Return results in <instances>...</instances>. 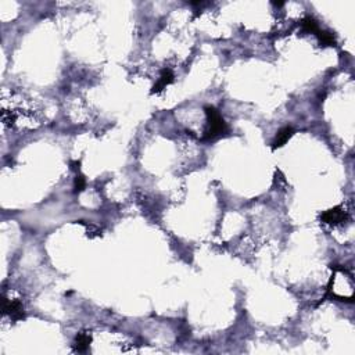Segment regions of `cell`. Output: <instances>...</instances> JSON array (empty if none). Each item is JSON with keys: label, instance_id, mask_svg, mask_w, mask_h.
I'll return each instance as SVG.
<instances>
[{"label": "cell", "instance_id": "cell-1", "mask_svg": "<svg viewBox=\"0 0 355 355\" xmlns=\"http://www.w3.org/2000/svg\"><path fill=\"white\" fill-rule=\"evenodd\" d=\"M204 111H205L207 122H208V128L205 131L204 139L214 140V139L219 138V136H224L225 133L228 132V125L225 122L224 117L221 116V113L215 107H212V106L204 107Z\"/></svg>", "mask_w": 355, "mask_h": 355}, {"label": "cell", "instance_id": "cell-2", "mask_svg": "<svg viewBox=\"0 0 355 355\" xmlns=\"http://www.w3.org/2000/svg\"><path fill=\"white\" fill-rule=\"evenodd\" d=\"M320 219H322V222H325L327 225H340L347 221L348 215L341 207H333L330 210L322 212Z\"/></svg>", "mask_w": 355, "mask_h": 355}, {"label": "cell", "instance_id": "cell-3", "mask_svg": "<svg viewBox=\"0 0 355 355\" xmlns=\"http://www.w3.org/2000/svg\"><path fill=\"white\" fill-rule=\"evenodd\" d=\"M4 314H7L13 320H21L25 318L24 307H22L21 301H18V300L4 301Z\"/></svg>", "mask_w": 355, "mask_h": 355}, {"label": "cell", "instance_id": "cell-4", "mask_svg": "<svg viewBox=\"0 0 355 355\" xmlns=\"http://www.w3.org/2000/svg\"><path fill=\"white\" fill-rule=\"evenodd\" d=\"M174 73L169 70V68H164L161 74H159V78L158 80L154 83V86L152 87V94H156V93H159V92H162L168 85H171L172 82H174Z\"/></svg>", "mask_w": 355, "mask_h": 355}, {"label": "cell", "instance_id": "cell-5", "mask_svg": "<svg viewBox=\"0 0 355 355\" xmlns=\"http://www.w3.org/2000/svg\"><path fill=\"white\" fill-rule=\"evenodd\" d=\"M293 135H294V129H293L291 126H283V128H280V129L277 131V133H276L274 142H272V149L276 150V149L284 146L289 142V139L291 138Z\"/></svg>", "mask_w": 355, "mask_h": 355}, {"label": "cell", "instance_id": "cell-6", "mask_svg": "<svg viewBox=\"0 0 355 355\" xmlns=\"http://www.w3.org/2000/svg\"><path fill=\"white\" fill-rule=\"evenodd\" d=\"M90 343H92V336L87 333V332H80L77 334L75 341H74V350L77 353H85L87 351V348L90 347Z\"/></svg>", "mask_w": 355, "mask_h": 355}, {"label": "cell", "instance_id": "cell-7", "mask_svg": "<svg viewBox=\"0 0 355 355\" xmlns=\"http://www.w3.org/2000/svg\"><path fill=\"white\" fill-rule=\"evenodd\" d=\"M301 28L304 29L305 32H311V34H318L319 32V27H318V21L308 15V17H304L301 20Z\"/></svg>", "mask_w": 355, "mask_h": 355}, {"label": "cell", "instance_id": "cell-8", "mask_svg": "<svg viewBox=\"0 0 355 355\" xmlns=\"http://www.w3.org/2000/svg\"><path fill=\"white\" fill-rule=\"evenodd\" d=\"M319 38V42L322 46H334L336 43V39H334V35L332 32H327V31H320L316 34Z\"/></svg>", "mask_w": 355, "mask_h": 355}, {"label": "cell", "instance_id": "cell-9", "mask_svg": "<svg viewBox=\"0 0 355 355\" xmlns=\"http://www.w3.org/2000/svg\"><path fill=\"white\" fill-rule=\"evenodd\" d=\"M86 188V179H85V176L82 174H77L75 176V181H74V192L75 193H80V192H83Z\"/></svg>", "mask_w": 355, "mask_h": 355}, {"label": "cell", "instance_id": "cell-10", "mask_svg": "<svg viewBox=\"0 0 355 355\" xmlns=\"http://www.w3.org/2000/svg\"><path fill=\"white\" fill-rule=\"evenodd\" d=\"M71 165H73L74 171H79V165H80L79 161H73V162H71Z\"/></svg>", "mask_w": 355, "mask_h": 355}]
</instances>
